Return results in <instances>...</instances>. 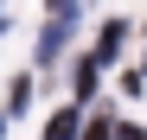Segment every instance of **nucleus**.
<instances>
[{
    "instance_id": "f257e3e1",
    "label": "nucleus",
    "mask_w": 147,
    "mask_h": 140,
    "mask_svg": "<svg viewBox=\"0 0 147 140\" xmlns=\"http://www.w3.org/2000/svg\"><path fill=\"white\" fill-rule=\"evenodd\" d=\"M70 134H77V115H70V108H64V115H51V127H45V140H70Z\"/></svg>"
},
{
    "instance_id": "39448f33",
    "label": "nucleus",
    "mask_w": 147,
    "mask_h": 140,
    "mask_svg": "<svg viewBox=\"0 0 147 140\" xmlns=\"http://www.w3.org/2000/svg\"><path fill=\"white\" fill-rule=\"evenodd\" d=\"M0 134H7V127H0Z\"/></svg>"
},
{
    "instance_id": "f03ea898",
    "label": "nucleus",
    "mask_w": 147,
    "mask_h": 140,
    "mask_svg": "<svg viewBox=\"0 0 147 140\" xmlns=\"http://www.w3.org/2000/svg\"><path fill=\"white\" fill-rule=\"evenodd\" d=\"M115 51H121V32H115V26H109V32H102V38H96V57H115Z\"/></svg>"
},
{
    "instance_id": "20e7f679",
    "label": "nucleus",
    "mask_w": 147,
    "mask_h": 140,
    "mask_svg": "<svg viewBox=\"0 0 147 140\" xmlns=\"http://www.w3.org/2000/svg\"><path fill=\"white\" fill-rule=\"evenodd\" d=\"M0 32H7V13H0Z\"/></svg>"
},
{
    "instance_id": "7ed1b4c3",
    "label": "nucleus",
    "mask_w": 147,
    "mask_h": 140,
    "mask_svg": "<svg viewBox=\"0 0 147 140\" xmlns=\"http://www.w3.org/2000/svg\"><path fill=\"white\" fill-rule=\"evenodd\" d=\"M109 127H115V121L102 115V121H90V134H83V140H109Z\"/></svg>"
}]
</instances>
